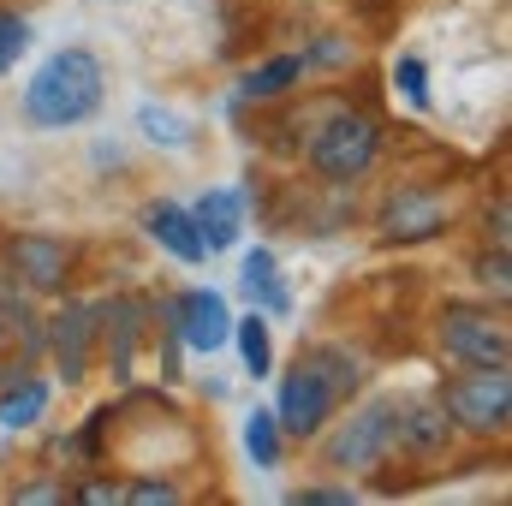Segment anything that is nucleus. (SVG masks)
<instances>
[{
    "mask_svg": "<svg viewBox=\"0 0 512 506\" xmlns=\"http://www.w3.org/2000/svg\"><path fill=\"white\" fill-rule=\"evenodd\" d=\"M191 221H197V233H203V245H209V251L239 245V233H245V191H233V185L203 191V203L191 209Z\"/></svg>",
    "mask_w": 512,
    "mask_h": 506,
    "instance_id": "obj_13",
    "label": "nucleus"
},
{
    "mask_svg": "<svg viewBox=\"0 0 512 506\" xmlns=\"http://www.w3.org/2000/svg\"><path fill=\"white\" fill-rule=\"evenodd\" d=\"M42 346H48V322H42L18 292L0 286V387L18 381V376H30L36 358H42Z\"/></svg>",
    "mask_w": 512,
    "mask_h": 506,
    "instance_id": "obj_7",
    "label": "nucleus"
},
{
    "mask_svg": "<svg viewBox=\"0 0 512 506\" xmlns=\"http://www.w3.org/2000/svg\"><path fill=\"white\" fill-rule=\"evenodd\" d=\"M441 411L447 423L471 429V435H501L512 417V376L507 364H483V370H465L441 387Z\"/></svg>",
    "mask_w": 512,
    "mask_h": 506,
    "instance_id": "obj_2",
    "label": "nucleus"
},
{
    "mask_svg": "<svg viewBox=\"0 0 512 506\" xmlns=\"http://www.w3.org/2000/svg\"><path fill=\"white\" fill-rule=\"evenodd\" d=\"M435 340H441V352H447L453 364H465V370L507 364V328H501L489 310H465V304L441 310V328H435Z\"/></svg>",
    "mask_w": 512,
    "mask_h": 506,
    "instance_id": "obj_5",
    "label": "nucleus"
},
{
    "mask_svg": "<svg viewBox=\"0 0 512 506\" xmlns=\"http://www.w3.org/2000/svg\"><path fill=\"white\" fill-rule=\"evenodd\" d=\"M334 405H340V393L328 381L316 376L310 364H292V376L280 381V399H274V423H280V435L310 441V435H322V423L334 417Z\"/></svg>",
    "mask_w": 512,
    "mask_h": 506,
    "instance_id": "obj_6",
    "label": "nucleus"
},
{
    "mask_svg": "<svg viewBox=\"0 0 512 506\" xmlns=\"http://www.w3.org/2000/svg\"><path fill=\"white\" fill-rule=\"evenodd\" d=\"M102 316L114 322V376H131V346H137V316H143V310H137L131 298H120V304H108Z\"/></svg>",
    "mask_w": 512,
    "mask_h": 506,
    "instance_id": "obj_22",
    "label": "nucleus"
},
{
    "mask_svg": "<svg viewBox=\"0 0 512 506\" xmlns=\"http://www.w3.org/2000/svg\"><path fill=\"white\" fill-rule=\"evenodd\" d=\"M167 316H173V328H179V340L191 346V352H221L227 346V334H233V316H227V298L221 292H209V286H191V292H179L173 304H167Z\"/></svg>",
    "mask_w": 512,
    "mask_h": 506,
    "instance_id": "obj_8",
    "label": "nucleus"
},
{
    "mask_svg": "<svg viewBox=\"0 0 512 506\" xmlns=\"http://www.w3.org/2000/svg\"><path fill=\"white\" fill-rule=\"evenodd\" d=\"M393 429H399V399H370L322 453H328V465L334 471H370V465H382V453L393 447Z\"/></svg>",
    "mask_w": 512,
    "mask_h": 506,
    "instance_id": "obj_4",
    "label": "nucleus"
},
{
    "mask_svg": "<svg viewBox=\"0 0 512 506\" xmlns=\"http://www.w3.org/2000/svg\"><path fill=\"white\" fill-rule=\"evenodd\" d=\"M304 364L328 381L334 393H352V387H358V358H352V352H340V346H316Z\"/></svg>",
    "mask_w": 512,
    "mask_h": 506,
    "instance_id": "obj_21",
    "label": "nucleus"
},
{
    "mask_svg": "<svg viewBox=\"0 0 512 506\" xmlns=\"http://www.w3.org/2000/svg\"><path fill=\"white\" fill-rule=\"evenodd\" d=\"M78 501H90V506H102V501H120V489H114V483H84V489H78Z\"/></svg>",
    "mask_w": 512,
    "mask_h": 506,
    "instance_id": "obj_30",
    "label": "nucleus"
},
{
    "mask_svg": "<svg viewBox=\"0 0 512 506\" xmlns=\"http://www.w3.org/2000/svg\"><path fill=\"white\" fill-rule=\"evenodd\" d=\"M292 501H304V506H346V501H352V489H298Z\"/></svg>",
    "mask_w": 512,
    "mask_h": 506,
    "instance_id": "obj_28",
    "label": "nucleus"
},
{
    "mask_svg": "<svg viewBox=\"0 0 512 506\" xmlns=\"http://www.w3.org/2000/svg\"><path fill=\"white\" fill-rule=\"evenodd\" d=\"M6 268L30 292H60L66 286V268H72V245H60L54 233H18L6 245Z\"/></svg>",
    "mask_w": 512,
    "mask_h": 506,
    "instance_id": "obj_10",
    "label": "nucleus"
},
{
    "mask_svg": "<svg viewBox=\"0 0 512 506\" xmlns=\"http://www.w3.org/2000/svg\"><path fill=\"white\" fill-rule=\"evenodd\" d=\"M42 411H48V381L42 376H18L0 387V429H30V423H42Z\"/></svg>",
    "mask_w": 512,
    "mask_h": 506,
    "instance_id": "obj_15",
    "label": "nucleus"
},
{
    "mask_svg": "<svg viewBox=\"0 0 512 506\" xmlns=\"http://www.w3.org/2000/svg\"><path fill=\"white\" fill-rule=\"evenodd\" d=\"M143 233H149L161 251H173L179 262H209V256H215L203 245L191 209H179V203H149V209H143Z\"/></svg>",
    "mask_w": 512,
    "mask_h": 506,
    "instance_id": "obj_11",
    "label": "nucleus"
},
{
    "mask_svg": "<svg viewBox=\"0 0 512 506\" xmlns=\"http://www.w3.org/2000/svg\"><path fill=\"white\" fill-rule=\"evenodd\" d=\"M137 131H143L149 143H161V149H185V143L197 137V126H191L185 114H173V108H161V102H143V108H137Z\"/></svg>",
    "mask_w": 512,
    "mask_h": 506,
    "instance_id": "obj_19",
    "label": "nucleus"
},
{
    "mask_svg": "<svg viewBox=\"0 0 512 506\" xmlns=\"http://www.w3.org/2000/svg\"><path fill=\"white\" fill-rule=\"evenodd\" d=\"M245 298H256L268 316H280V310H292V292H286V280H280V262H274V251H251L245 256Z\"/></svg>",
    "mask_w": 512,
    "mask_h": 506,
    "instance_id": "obj_16",
    "label": "nucleus"
},
{
    "mask_svg": "<svg viewBox=\"0 0 512 506\" xmlns=\"http://www.w3.org/2000/svg\"><path fill=\"white\" fill-rule=\"evenodd\" d=\"M310 60H316V66H340V60H346V48H340V36H322V48H316ZM310 60H304V66H310Z\"/></svg>",
    "mask_w": 512,
    "mask_h": 506,
    "instance_id": "obj_29",
    "label": "nucleus"
},
{
    "mask_svg": "<svg viewBox=\"0 0 512 506\" xmlns=\"http://www.w3.org/2000/svg\"><path fill=\"white\" fill-rule=\"evenodd\" d=\"M376 149H382V131H376L370 114H334L328 126L310 137V167H316L328 185H352V179L370 173Z\"/></svg>",
    "mask_w": 512,
    "mask_h": 506,
    "instance_id": "obj_3",
    "label": "nucleus"
},
{
    "mask_svg": "<svg viewBox=\"0 0 512 506\" xmlns=\"http://www.w3.org/2000/svg\"><path fill=\"white\" fill-rule=\"evenodd\" d=\"M227 340H239V358H245V376L251 381H262L274 370V346H268V316H262V310H251L245 322H233Z\"/></svg>",
    "mask_w": 512,
    "mask_h": 506,
    "instance_id": "obj_17",
    "label": "nucleus"
},
{
    "mask_svg": "<svg viewBox=\"0 0 512 506\" xmlns=\"http://www.w3.org/2000/svg\"><path fill=\"white\" fill-rule=\"evenodd\" d=\"M477 280H483V286H489V292H495V298H507V245H495V256H483V262H477Z\"/></svg>",
    "mask_w": 512,
    "mask_h": 506,
    "instance_id": "obj_25",
    "label": "nucleus"
},
{
    "mask_svg": "<svg viewBox=\"0 0 512 506\" xmlns=\"http://www.w3.org/2000/svg\"><path fill=\"white\" fill-rule=\"evenodd\" d=\"M393 78H399V96H405L411 108H429V66H423L417 54H405V60L393 66Z\"/></svg>",
    "mask_w": 512,
    "mask_h": 506,
    "instance_id": "obj_23",
    "label": "nucleus"
},
{
    "mask_svg": "<svg viewBox=\"0 0 512 506\" xmlns=\"http://www.w3.org/2000/svg\"><path fill=\"white\" fill-rule=\"evenodd\" d=\"M304 78V60L298 54H280V60H262L256 72H245V84H239V96H251V102H268V96H280V90H292Z\"/></svg>",
    "mask_w": 512,
    "mask_h": 506,
    "instance_id": "obj_18",
    "label": "nucleus"
},
{
    "mask_svg": "<svg viewBox=\"0 0 512 506\" xmlns=\"http://www.w3.org/2000/svg\"><path fill=\"white\" fill-rule=\"evenodd\" d=\"M441 227H447V209H441V197H429V191H399L382 215V239H399V245L435 239Z\"/></svg>",
    "mask_w": 512,
    "mask_h": 506,
    "instance_id": "obj_12",
    "label": "nucleus"
},
{
    "mask_svg": "<svg viewBox=\"0 0 512 506\" xmlns=\"http://www.w3.org/2000/svg\"><path fill=\"white\" fill-rule=\"evenodd\" d=\"M108 96V66L90 54V48H54L30 84H24V120L42 131H66V126H84Z\"/></svg>",
    "mask_w": 512,
    "mask_h": 506,
    "instance_id": "obj_1",
    "label": "nucleus"
},
{
    "mask_svg": "<svg viewBox=\"0 0 512 506\" xmlns=\"http://www.w3.org/2000/svg\"><path fill=\"white\" fill-rule=\"evenodd\" d=\"M447 411H441V399H417V405H399V429H393V441L405 447V453H435L441 441H447Z\"/></svg>",
    "mask_w": 512,
    "mask_h": 506,
    "instance_id": "obj_14",
    "label": "nucleus"
},
{
    "mask_svg": "<svg viewBox=\"0 0 512 506\" xmlns=\"http://www.w3.org/2000/svg\"><path fill=\"white\" fill-rule=\"evenodd\" d=\"M60 495H66L60 483H24V489H12V501H18V506H36V501H60Z\"/></svg>",
    "mask_w": 512,
    "mask_h": 506,
    "instance_id": "obj_27",
    "label": "nucleus"
},
{
    "mask_svg": "<svg viewBox=\"0 0 512 506\" xmlns=\"http://www.w3.org/2000/svg\"><path fill=\"white\" fill-rule=\"evenodd\" d=\"M245 453H251V465H262V471L280 465V423H274V411H251V423H245Z\"/></svg>",
    "mask_w": 512,
    "mask_h": 506,
    "instance_id": "obj_20",
    "label": "nucleus"
},
{
    "mask_svg": "<svg viewBox=\"0 0 512 506\" xmlns=\"http://www.w3.org/2000/svg\"><path fill=\"white\" fill-rule=\"evenodd\" d=\"M24 48H30V24L0 6V72H12V60H18Z\"/></svg>",
    "mask_w": 512,
    "mask_h": 506,
    "instance_id": "obj_24",
    "label": "nucleus"
},
{
    "mask_svg": "<svg viewBox=\"0 0 512 506\" xmlns=\"http://www.w3.org/2000/svg\"><path fill=\"white\" fill-rule=\"evenodd\" d=\"M120 501H179V489H173V483H161V477H155V483H131V489H120Z\"/></svg>",
    "mask_w": 512,
    "mask_h": 506,
    "instance_id": "obj_26",
    "label": "nucleus"
},
{
    "mask_svg": "<svg viewBox=\"0 0 512 506\" xmlns=\"http://www.w3.org/2000/svg\"><path fill=\"white\" fill-rule=\"evenodd\" d=\"M96 322H102V304H60V316L48 322V346H54V370L60 381H84L90 370V346H96Z\"/></svg>",
    "mask_w": 512,
    "mask_h": 506,
    "instance_id": "obj_9",
    "label": "nucleus"
}]
</instances>
